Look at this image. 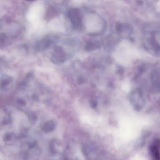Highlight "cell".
<instances>
[{
    "label": "cell",
    "instance_id": "1",
    "mask_svg": "<svg viewBox=\"0 0 160 160\" xmlns=\"http://www.w3.org/2000/svg\"><path fill=\"white\" fill-rule=\"evenodd\" d=\"M69 19L74 27H78L81 24L80 12L78 9H73L69 12L68 15Z\"/></svg>",
    "mask_w": 160,
    "mask_h": 160
},
{
    "label": "cell",
    "instance_id": "2",
    "mask_svg": "<svg viewBox=\"0 0 160 160\" xmlns=\"http://www.w3.org/2000/svg\"><path fill=\"white\" fill-rule=\"evenodd\" d=\"M98 48V45L95 43L91 42V43H88L86 45V49L87 50H92L94 49Z\"/></svg>",
    "mask_w": 160,
    "mask_h": 160
}]
</instances>
